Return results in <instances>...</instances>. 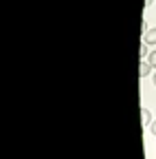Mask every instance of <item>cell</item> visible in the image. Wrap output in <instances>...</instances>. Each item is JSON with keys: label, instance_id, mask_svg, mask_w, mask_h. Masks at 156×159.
I'll use <instances>...</instances> for the list:
<instances>
[{"label": "cell", "instance_id": "5", "mask_svg": "<svg viewBox=\"0 0 156 159\" xmlns=\"http://www.w3.org/2000/svg\"><path fill=\"white\" fill-rule=\"evenodd\" d=\"M147 62L156 69V51H150V55H147Z\"/></svg>", "mask_w": 156, "mask_h": 159}, {"label": "cell", "instance_id": "2", "mask_svg": "<svg viewBox=\"0 0 156 159\" xmlns=\"http://www.w3.org/2000/svg\"><path fill=\"white\" fill-rule=\"evenodd\" d=\"M150 71H152V64H150V62H143V60H141V64H139V75L145 77V75H150Z\"/></svg>", "mask_w": 156, "mask_h": 159}, {"label": "cell", "instance_id": "4", "mask_svg": "<svg viewBox=\"0 0 156 159\" xmlns=\"http://www.w3.org/2000/svg\"><path fill=\"white\" fill-rule=\"evenodd\" d=\"M147 55H150V51H147V44H145V42H143V44H141V47H139V57H141V60H143V57H147Z\"/></svg>", "mask_w": 156, "mask_h": 159}, {"label": "cell", "instance_id": "6", "mask_svg": "<svg viewBox=\"0 0 156 159\" xmlns=\"http://www.w3.org/2000/svg\"><path fill=\"white\" fill-rule=\"evenodd\" d=\"M150 130H152V135H156V122H152V126H150Z\"/></svg>", "mask_w": 156, "mask_h": 159}, {"label": "cell", "instance_id": "8", "mask_svg": "<svg viewBox=\"0 0 156 159\" xmlns=\"http://www.w3.org/2000/svg\"><path fill=\"white\" fill-rule=\"evenodd\" d=\"M154 86H156V73H154Z\"/></svg>", "mask_w": 156, "mask_h": 159}, {"label": "cell", "instance_id": "1", "mask_svg": "<svg viewBox=\"0 0 156 159\" xmlns=\"http://www.w3.org/2000/svg\"><path fill=\"white\" fill-rule=\"evenodd\" d=\"M143 42H145V44H156V29H147V31H145Z\"/></svg>", "mask_w": 156, "mask_h": 159}, {"label": "cell", "instance_id": "7", "mask_svg": "<svg viewBox=\"0 0 156 159\" xmlns=\"http://www.w3.org/2000/svg\"><path fill=\"white\" fill-rule=\"evenodd\" d=\"M152 5V0H145V7H150Z\"/></svg>", "mask_w": 156, "mask_h": 159}, {"label": "cell", "instance_id": "3", "mask_svg": "<svg viewBox=\"0 0 156 159\" xmlns=\"http://www.w3.org/2000/svg\"><path fill=\"white\" fill-rule=\"evenodd\" d=\"M141 115H143V124L145 126H152V113L147 108H141Z\"/></svg>", "mask_w": 156, "mask_h": 159}]
</instances>
